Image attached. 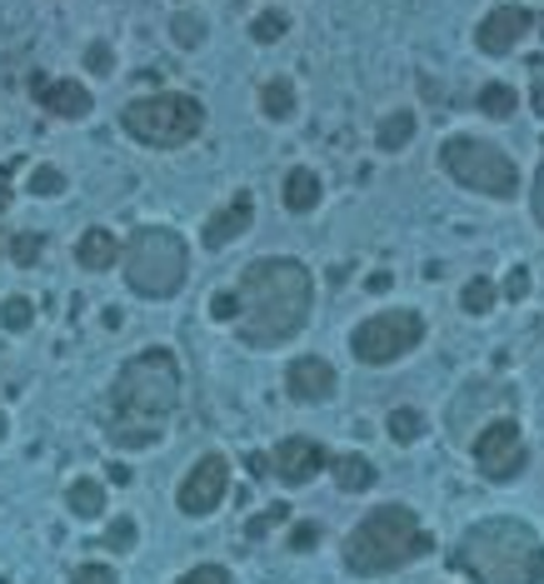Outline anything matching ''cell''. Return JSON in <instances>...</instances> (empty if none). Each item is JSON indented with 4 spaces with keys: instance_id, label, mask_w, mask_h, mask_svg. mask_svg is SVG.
I'll list each match as a JSON object with an SVG mask.
<instances>
[{
    "instance_id": "6da1fadb",
    "label": "cell",
    "mask_w": 544,
    "mask_h": 584,
    "mask_svg": "<svg viewBox=\"0 0 544 584\" xmlns=\"http://www.w3.org/2000/svg\"><path fill=\"white\" fill-rule=\"evenodd\" d=\"M240 345L250 350H275V345L295 340L310 325L315 310V280L300 260L290 255H265L240 270Z\"/></svg>"
},
{
    "instance_id": "7a4b0ae2",
    "label": "cell",
    "mask_w": 544,
    "mask_h": 584,
    "mask_svg": "<svg viewBox=\"0 0 544 584\" xmlns=\"http://www.w3.org/2000/svg\"><path fill=\"white\" fill-rule=\"evenodd\" d=\"M450 570L470 584H544V544L514 514L474 520L450 550Z\"/></svg>"
},
{
    "instance_id": "3957f363",
    "label": "cell",
    "mask_w": 544,
    "mask_h": 584,
    "mask_svg": "<svg viewBox=\"0 0 544 584\" xmlns=\"http://www.w3.org/2000/svg\"><path fill=\"white\" fill-rule=\"evenodd\" d=\"M430 530L414 520L410 504H374L350 534H345V570L350 574H390L430 554Z\"/></svg>"
},
{
    "instance_id": "277c9868",
    "label": "cell",
    "mask_w": 544,
    "mask_h": 584,
    "mask_svg": "<svg viewBox=\"0 0 544 584\" xmlns=\"http://www.w3.org/2000/svg\"><path fill=\"white\" fill-rule=\"evenodd\" d=\"M111 404H115V420L161 424L181 404V360L165 345L131 355L111 385Z\"/></svg>"
},
{
    "instance_id": "5b68a950",
    "label": "cell",
    "mask_w": 544,
    "mask_h": 584,
    "mask_svg": "<svg viewBox=\"0 0 544 584\" xmlns=\"http://www.w3.org/2000/svg\"><path fill=\"white\" fill-rule=\"evenodd\" d=\"M125 285L141 300H171L191 280V245L171 225H141L125 240Z\"/></svg>"
},
{
    "instance_id": "8992f818",
    "label": "cell",
    "mask_w": 544,
    "mask_h": 584,
    "mask_svg": "<svg viewBox=\"0 0 544 584\" xmlns=\"http://www.w3.org/2000/svg\"><path fill=\"white\" fill-rule=\"evenodd\" d=\"M121 131L135 135L151 151H181L195 135L205 131V105L185 91H161V95H141L121 111Z\"/></svg>"
},
{
    "instance_id": "52a82bcc",
    "label": "cell",
    "mask_w": 544,
    "mask_h": 584,
    "mask_svg": "<svg viewBox=\"0 0 544 584\" xmlns=\"http://www.w3.org/2000/svg\"><path fill=\"white\" fill-rule=\"evenodd\" d=\"M440 165L454 185L490 201H514L520 195V165L500 151V145L480 141V135H450L440 145Z\"/></svg>"
},
{
    "instance_id": "ba28073f",
    "label": "cell",
    "mask_w": 544,
    "mask_h": 584,
    "mask_svg": "<svg viewBox=\"0 0 544 584\" xmlns=\"http://www.w3.org/2000/svg\"><path fill=\"white\" fill-rule=\"evenodd\" d=\"M424 340L420 310H380L350 330V350L360 365H394Z\"/></svg>"
},
{
    "instance_id": "9c48e42d",
    "label": "cell",
    "mask_w": 544,
    "mask_h": 584,
    "mask_svg": "<svg viewBox=\"0 0 544 584\" xmlns=\"http://www.w3.org/2000/svg\"><path fill=\"white\" fill-rule=\"evenodd\" d=\"M474 464H480L484 480L494 484H510L524 474V464H530V450H524V434L520 424L510 420V414H500V420H490L480 434H474Z\"/></svg>"
},
{
    "instance_id": "30bf717a",
    "label": "cell",
    "mask_w": 544,
    "mask_h": 584,
    "mask_svg": "<svg viewBox=\"0 0 544 584\" xmlns=\"http://www.w3.org/2000/svg\"><path fill=\"white\" fill-rule=\"evenodd\" d=\"M225 494H230V460H225L220 450H211V454H201V460L191 464V474L181 480L175 504H181V514H191V520H205V514L220 510Z\"/></svg>"
},
{
    "instance_id": "8fae6325",
    "label": "cell",
    "mask_w": 544,
    "mask_h": 584,
    "mask_svg": "<svg viewBox=\"0 0 544 584\" xmlns=\"http://www.w3.org/2000/svg\"><path fill=\"white\" fill-rule=\"evenodd\" d=\"M530 31H534V11H524V6H494V11L474 25V45H480L484 55H504Z\"/></svg>"
},
{
    "instance_id": "7c38bea8",
    "label": "cell",
    "mask_w": 544,
    "mask_h": 584,
    "mask_svg": "<svg viewBox=\"0 0 544 584\" xmlns=\"http://www.w3.org/2000/svg\"><path fill=\"white\" fill-rule=\"evenodd\" d=\"M270 464H275V480H285V484L300 490V484H310L320 470H330V454H325L310 434H290V440L275 444Z\"/></svg>"
},
{
    "instance_id": "4fadbf2b",
    "label": "cell",
    "mask_w": 544,
    "mask_h": 584,
    "mask_svg": "<svg viewBox=\"0 0 544 584\" xmlns=\"http://www.w3.org/2000/svg\"><path fill=\"white\" fill-rule=\"evenodd\" d=\"M285 390H290V400H300V404H325V400H335V390H340V375H335V365L320 360V355H300V360L285 370Z\"/></svg>"
},
{
    "instance_id": "5bb4252c",
    "label": "cell",
    "mask_w": 544,
    "mask_h": 584,
    "mask_svg": "<svg viewBox=\"0 0 544 584\" xmlns=\"http://www.w3.org/2000/svg\"><path fill=\"white\" fill-rule=\"evenodd\" d=\"M484 404H504V410H510L514 390H510V385H490V380H470V385H464V390L450 400V434H454V440H464V434H470V424L484 414Z\"/></svg>"
},
{
    "instance_id": "9a60e30c",
    "label": "cell",
    "mask_w": 544,
    "mask_h": 584,
    "mask_svg": "<svg viewBox=\"0 0 544 584\" xmlns=\"http://www.w3.org/2000/svg\"><path fill=\"white\" fill-rule=\"evenodd\" d=\"M255 225V195L250 191H240L225 211H215L211 221H205V230H201V240H205V250H225L230 240H240L245 230Z\"/></svg>"
},
{
    "instance_id": "2e32d148",
    "label": "cell",
    "mask_w": 544,
    "mask_h": 584,
    "mask_svg": "<svg viewBox=\"0 0 544 584\" xmlns=\"http://www.w3.org/2000/svg\"><path fill=\"white\" fill-rule=\"evenodd\" d=\"M35 95H41V105L55 115V121H85L91 115V91H85L81 81H45V75H35Z\"/></svg>"
},
{
    "instance_id": "e0dca14e",
    "label": "cell",
    "mask_w": 544,
    "mask_h": 584,
    "mask_svg": "<svg viewBox=\"0 0 544 584\" xmlns=\"http://www.w3.org/2000/svg\"><path fill=\"white\" fill-rule=\"evenodd\" d=\"M75 260H81V270H91V275H105L111 265H121L125 260V245L115 240L105 225H91V230L75 240Z\"/></svg>"
},
{
    "instance_id": "ac0fdd59",
    "label": "cell",
    "mask_w": 544,
    "mask_h": 584,
    "mask_svg": "<svg viewBox=\"0 0 544 584\" xmlns=\"http://www.w3.org/2000/svg\"><path fill=\"white\" fill-rule=\"evenodd\" d=\"M320 195H325L320 175L305 171V165H295V171L285 175V185H280V201H285V211L290 215H310L315 205H320Z\"/></svg>"
},
{
    "instance_id": "d6986e66",
    "label": "cell",
    "mask_w": 544,
    "mask_h": 584,
    "mask_svg": "<svg viewBox=\"0 0 544 584\" xmlns=\"http://www.w3.org/2000/svg\"><path fill=\"white\" fill-rule=\"evenodd\" d=\"M330 474H335V484H340L345 494H365V490L374 484V474H380V470H374V464L365 460V454H335V460H330Z\"/></svg>"
},
{
    "instance_id": "ffe728a7",
    "label": "cell",
    "mask_w": 544,
    "mask_h": 584,
    "mask_svg": "<svg viewBox=\"0 0 544 584\" xmlns=\"http://www.w3.org/2000/svg\"><path fill=\"white\" fill-rule=\"evenodd\" d=\"M65 504H71L75 520H101L105 514V484L95 480V474H81V480H71V490H65Z\"/></svg>"
},
{
    "instance_id": "44dd1931",
    "label": "cell",
    "mask_w": 544,
    "mask_h": 584,
    "mask_svg": "<svg viewBox=\"0 0 544 584\" xmlns=\"http://www.w3.org/2000/svg\"><path fill=\"white\" fill-rule=\"evenodd\" d=\"M111 444L115 450H151V444H161V424H141V420H111Z\"/></svg>"
},
{
    "instance_id": "7402d4cb",
    "label": "cell",
    "mask_w": 544,
    "mask_h": 584,
    "mask_svg": "<svg viewBox=\"0 0 544 584\" xmlns=\"http://www.w3.org/2000/svg\"><path fill=\"white\" fill-rule=\"evenodd\" d=\"M380 151H404V145L414 141V111H394V115H384L380 121Z\"/></svg>"
},
{
    "instance_id": "603a6c76",
    "label": "cell",
    "mask_w": 544,
    "mask_h": 584,
    "mask_svg": "<svg viewBox=\"0 0 544 584\" xmlns=\"http://www.w3.org/2000/svg\"><path fill=\"white\" fill-rule=\"evenodd\" d=\"M260 111L270 121H290L295 115V85L290 81H265L260 85Z\"/></svg>"
},
{
    "instance_id": "cb8c5ba5",
    "label": "cell",
    "mask_w": 544,
    "mask_h": 584,
    "mask_svg": "<svg viewBox=\"0 0 544 584\" xmlns=\"http://www.w3.org/2000/svg\"><path fill=\"white\" fill-rule=\"evenodd\" d=\"M31 325H35V300H25V295H6L0 300V330L25 335Z\"/></svg>"
},
{
    "instance_id": "d4e9b609",
    "label": "cell",
    "mask_w": 544,
    "mask_h": 584,
    "mask_svg": "<svg viewBox=\"0 0 544 584\" xmlns=\"http://www.w3.org/2000/svg\"><path fill=\"white\" fill-rule=\"evenodd\" d=\"M384 430H390L394 444H414L424 434V414L410 410V404H400V410H390V420H384Z\"/></svg>"
},
{
    "instance_id": "484cf974",
    "label": "cell",
    "mask_w": 544,
    "mask_h": 584,
    "mask_svg": "<svg viewBox=\"0 0 544 584\" xmlns=\"http://www.w3.org/2000/svg\"><path fill=\"white\" fill-rule=\"evenodd\" d=\"M494 300H500V290H494V280H484V275H474V280L460 290L464 315H490V310H494Z\"/></svg>"
},
{
    "instance_id": "4316f807",
    "label": "cell",
    "mask_w": 544,
    "mask_h": 584,
    "mask_svg": "<svg viewBox=\"0 0 544 584\" xmlns=\"http://www.w3.org/2000/svg\"><path fill=\"white\" fill-rule=\"evenodd\" d=\"M101 544H105V550H115V554H131L135 544H141V524H135V514H121V520H111V530L101 534Z\"/></svg>"
},
{
    "instance_id": "83f0119b",
    "label": "cell",
    "mask_w": 544,
    "mask_h": 584,
    "mask_svg": "<svg viewBox=\"0 0 544 584\" xmlns=\"http://www.w3.org/2000/svg\"><path fill=\"white\" fill-rule=\"evenodd\" d=\"M171 41L181 45V51H201V45H205V21H201V16H191V11H181L171 21Z\"/></svg>"
},
{
    "instance_id": "f1b7e54d",
    "label": "cell",
    "mask_w": 544,
    "mask_h": 584,
    "mask_svg": "<svg viewBox=\"0 0 544 584\" xmlns=\"http://www.w3.org/2000/svg\"><path fill=\"white\" fill-rule=\"evenodd\" d=\"M480 111L490 115V121H510V115H514V91H510V85H500V81L484 85V91H480Z\"/></svg>"
},
{
    "instance_id": "f546056e",
    "label": "cell",
    "mask_w": 544,
    "mask_h": 584,
    "mask_svg": "<svg viewBox=\"0 0 544 584\" xmlns=\"http://www.w3.org/2000/svg\"><path fill=\"white\" fill-rule=\"evenodd\" d=\"M41 250H45V235H35V230L11 235V260L21 265V270H35V265H41Z\"/></svg>"
},
{
    "instance_id": "4dcf8cb0",
    "label": "cell",
    "mask_w": 544,
    "mask_h": 584,
    "mask_svg": "<svg viewBox=\"0 0 544 584\" xmlns=\"http://www.w3.org/2000/svg\"><path fill=\"white\" fill-rule=\"evenodd\" d=\"M285 31H290V16H285V11H260V16L250 21V35H255L260 45H275Z\"/></svg>"
},
{
    "instance_id": "1f68e13d",
    "label": "cell",
    "mask_w": 544,
    "mask_h": 584,
    "mask_svg": "<svg viewBox=\"0 0 544 584\" xmlns=\"http://www.w3.org/2000/svg\"><path fill=\"white\" fill-rule=\"evenodd\" d=\"M25 185H31V195L51 201V195H61V191H65V175L55 171V165H35V171H31V181H25Z\"/></svg>"
},
{
    "instance_id": "d6a6232c",
    "label": "cell",
    "mask_w": 544,
    "mask_h": 584,
    "mask_svg": "<svg viewBox=\"0 0 544 584\" xmlns=\"http://www.w3.org/2000/svg\"><path fill=\"white\" fill-rule=\"evenodd\" d=\"M85 71L95 75V81H105V75H115V51L105 41H91L85 45Z\"/></svg>"
},
{
    "instance_id": "836d02e7",
    "label": "cell",
    "mask_w": 544,
    "mask_h": 584,
    "mask_svg": "<svg viewBox=\"0 0 544 584\" xmlns=\"http://www.w3.org/2000/svg\"><path fill=\"white\" fill-rule=\"evenodd\" d=\"M280 520H290V504H270L265 514H255V520L245 524V534H250V540H265V534H270Z\"/></svg>"
},
{
    "instance_id": "e575fe53",
    "label": "cell",
    "mask_w": 544,
    "mask_h": 584,
    "mask_svg": "<svg viewBox=\"0 0 544 584\" xmlns=\"http://www.w3.org/2000/svg\"><path fill=\"white\" fill-rule=\"evenodd\" d=\"M175 584H235V580L225 564H195V570H185Z\"/></svg>"
},
{
    "instance_id": "d590c367",
    "label": "cell",
    "mask_w": 544,
    "mask_h": 584,
    "mask_svg": "<svg viewBox=\"0 0 544 584\" xmlns=\"http://www.w3.org/2000/svg\"><path fill=\"white\" fill-rule=\"evenodd\" d=\"M211 320H240V290H215L211 295Z\"/></svg>"
},
{
    "instance_id": "8d00e7d4",
    "label": "cell",
    "mask_w": 544,
    "mask_h": 584,
    "mask_svg": "<svg viewBox=\"0 0 544 584\" xmlns=\"http://www.w3.org/2000/svg\"><path fill=\"white\" fill-rule=\"evenodd\" d=\"M71 584H121V574H115L111 564H81V570L71 574Z\"/></svg>"
},
{
    "instance_id": "74e56055",
    "label": "cell",
    "mask_w": 544,
    "mask_h": 584,
    "mask_svg": "<svg viewBox=\"0 0 544 584\" xmlns=\"http://www.w3.org/2000/svg\"><path fill=\"white\" fill-rule=\"evenodd\" d=\"M315 544H320V524L315 520H300V524H290V550H315Z\"/></svg>"
},
{
    "instance_id": "f35d334b",
    "label": "cell",
    "mask_w": 544,
    "mask_h": 584,
    "mask_svg": "<svg viewBox=\"0 0 544 584\" xmlns=\"http://www.w3.org/2000/svg\"><path fill=\"white\" fill-rule=\"evenodd\" d=\"M524 295H530V270L514 265V270L504 275V300H524Z\"/></svg>"
},
{
    "instance_id": "ab89813d",
    "label": "cell",
    "mask_w": 544,
    "mask_h": 584,
    "mask_svg": "<svg viewBox=\"0 0 544 584\" xmlns=\"http://www.w3.org/2000/svg\"><path fill=\"white\" fill-rule=\"evenodd\" d=\"M530 211H534V221H540V230H544V161H540V171H534V191H530Z\"/></svg>"
},
{
    "instance_id": "60d3db41",
    "label": "cell",
    "mask_w": 544,
    "mask_h": 584,
    "mask_svg": "<svg viewBox=\"0 0 544 584\" xmlns=\"http://www.w3.org/2000/svg\"><path fill=\"white\" fill-rule=\"evenodd\" d=\"M245 470H250V474H255V480H265V474H275V464H270V460H265V454H260V450H250V454H245Z\"/></svg>"
},
{
    "instance_id": "b9f144b4",
    "label": "cell",
    "mask_w": 544,
    "mask_h": 584,
    "mask_svg": "<svg viewBox=\"0 0 544 584\" xmlns=\"http://www.w3.org/2000/svg\"><path fill=\"white\" fill-rule=\"evenodd\" d=\"M390 285H394V275H390V270H374L370 280H365V290H370V295H384Z\"/></svg>"
},
{
    "instance_id": "7bdbcfd3",
    "label": "cell",
    "mask_w": 544,
    "mask_h": 584,
    "mask_svg": "<svg viewBox=\"0 0 544 584\" xmlns=\"http://www.w3.org/2000/svg\"><path fill=\"white\" fill-rule=\"evenodd\" d=\"M530 111L544 121V75H540V81H534V91H530Z\"/></svg>"
},
{
    "instance_id": "ee69618b",
    "label": "cell",
    "mask_w": 544,
    "mask_h": 584,
    "mask_svg": "<svg viewBox=\"0 0 544 584\" xmlns=\"http://www.w3.org/2000/svg\"><path fill=\"white\" fill-rule=\"evenodd\" d=\"M0 211H6V191H0ZM0 255H11V235H6V221H0Z\"/></svg>"
},
{
    "instance_id": "f6af8a7d",
    "label": "cell",
    "mask_w": 544,
    "mask_h": 584,
    "mask_svg": "<svg viewBox=\"0 0 544 584\" xmlns=\"http://www.w3.org/2000/svg\"><path fill=\"white\" fill-rule=\"evenodd\" d=\"M111 484H131V464H111Z\"/></svg>"
},
{
    "instance_id": "bcb514c9",
    "label": "cell",
    "mask_w": 544,
    "mask_h": 584,
    "mask_svg": "<svg viewBox=\"0 0 544 584\" xmlns=\"http://www.w3.org/2000/svg\"><path fill=\"white\" fill-rule=\"evenodd\" d=\"M0 444H6V410H0Z\"/></svg>"
}]
</instances>
